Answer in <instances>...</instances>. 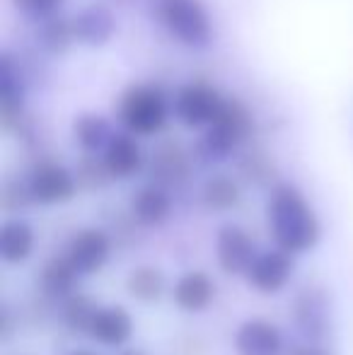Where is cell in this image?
<instances>
[{"mask_svg": "<svg viewBox=\"0 0 353 355\" xmlns=\"http://www.w3.org/2000/svg\"><path fill=\"white\" fill-rule=\"evenodd\" d=\"M34 242L37 234L27 220H5L0 227V259L10 266L24 263L32 257Z\"/></svg>", "mask_w": 353, "mask_h": 355, "instance_id": "cell-20", "label": "cell"}, {"mask_svg": "<svg viewBox=\"0 0 353 355\" xmlns=\"http://www.w3.org/2000/svg\"><path fill=\"white\" fill-rule=\"evenodd\" d=\"M293 324L307 343H325L332 336V295L317 283L302 285L291 304Z\"/></svg>", "mask_w": 353, "mask_h": 355, "instance_id": "cell-5", "label": "cell"}, {"mask_svg": "<svg viewBox=\"0 0 353 355\" xmlns=\"http://www.w3.org/2000/svg\"><path fill=\"white\" fill-rule=\"evenodd\" d=\"M89 336L102 346H123L133 336V317L126 307L112 304V307H99L94 314Z\"/></svg>", "mask_w": 353, "mask_h": 355, "instance_id": "cell-18", "label": "cell"}, {"mask_svg": "<svg viewBox=\"0 0 353 355\" xmlns=\"http://www.w3.org/2000/svg\"><path fill=\"white\" fill-rule=\"evenodd\" d=\"M193 169V155L189 153L179 141H162L153 150L148 172L153 184H160L165 189H177L189 182Z\"/></svg>", "mask_w": 353, "mask_h": 355, "instance_id": "cell-12", "label": "cell"}, {"mask_svg": "<svg viewBox=\"0 0 353 355\" xmlns=\"http://www.w3.org/2000/svg\"><path fill=\"white\" fill-rule=\"evenodd\" d=\"M293 271H295V261H293V254L286 249L276 247L261 252L255 257L250 271L245 273L250 288H255L261 295H276L291 283Z\"/></svg>", "mask_w": 353, "mask_h": 355, "instance_id": "cell-9", "label": "cell"}, {"mask_svg": "<svg viewBox=\"0 0 353 355\" xmlns=\"http://www.w3.org/2000/svg\"><path fill=\"white\" fill-rule=\"evenodd\" d=\"M175 201H172L170 189L160 187V184H148V187L138 189L131 196V213L143 227H160L170 220Z\"/></svg>", "mask_w": 353, "mask_h": 355, "instance_id": "cell-16", "label": "cell"}, {"mask_svg": "<svg viewBox=\"0 0 353 355\" xmlns=\"http://www.w3.org/2000/svg\"><path fill=\"white\" fill-rule=\"evenodd\" d=\"M73 32L76 42L83 46H104L117 34V17L104 3H89L73 15Z\"/></svg>", "mask_w": 353, "mask_h": 355, "instance_id": "cell-14", "label": "cell"}, {"mask_svg": "<svg viewBox=\"0 0 353 355\" xmlns=\"http://www.w3.org/2000/svg\"><path fill=\"white\" fill-rule=\"evenodd\" d=\"M0 203H3V211L5 213L27 211V208L34 203L27 179H24V182H19V179H5L3 191H0Z\"/></svg>", "mask_w": 353, "mask_h": 355, "instance_id": "cell-28", "label": "cell"}, {"mask_svg": "<svg viewBox=\"0 0 353 355\" xmlns=\"http://www.w3.org/2000/svg\"><path fill=\"white\" fill-rule=\"evenodd\" d=\"M257 257L255 239L240 225H223L216 234V259L225 276H245Z\"/></svg>", "mask_w": 353, "mask_h": 355, "instance_id": "cell-10", "label": "cell"}, {"mask_svg": "<svg viewBox=\"0 0 353 355\" xmlns=\"http://www.w3.org/2000/svg\"><path fill=\"white\" fill-rule=\"evenodd\" d=\"M76 179L83 191H102L114 182L104 157H97V153H85L76 164Z\"/></svg>", "mask_w": 353, "mask_h": 355, "instance_id": "cell-27", "label": "cell"}, {"mask_svg": "<svg viewBox=\"0 0 353 355\" xmlns=\"http://www.w3.org/2000/svg\"><path fill=\"white\" fill-rule=\"evenodd\" d=\"M237 172H240V177L245 179L247 184H252V187H257V189H273L278 184L276 162H273L271 155L264 153L261 148L247 150L240 157V162H237Z\"/></svg>", "mask_w": 353, "mask_h": 355, "instance_id": "cell-24", "label": "cell"}, {"mask_svg": "<svg viewBox=\"0 0 353 355\" xmlns=\"http://www.w3.org/2000/svg\"><path fill=\"white\" fill-rule=\"evenodd\" d=\"M223 94L208 83H187L175 94V116L187 128H206L223 107Z\"/></svg>", "mask_w": 353, "mask_h": 355, "instance_id": "cell-8", "label": "cell"}, {"mask_svg": "<svg viewBox=\"0 0 353 355\" xmlns=\"http://www.w3.org/2000/svg\"><path fill=\"white\" fill-rule=\"evenodd\" d=\"M97 302L89 295L73 293L61 302V322L66 324L68 331L80 334V336H89L94 314H97Z\"/></svg>", "mask_w": 353, "mask_h": 355, "instance_id": "cell-26", "label": "cell"}, {"mask_svg": "<svg viewBox=\"0 0 353 355\" xmlns=\"http://www.w3.org/2000/svg\"><path fill=\"white\" fill-rule=\"evenodd\" d=\"M162 27L187 49H206L213 42V22L201 0H157Z\"/></svg>", "mask_w": 353, "mask_h": 355, "instance_id": "cell-4", "label": "cell"}, {"mask_svg": "<svg viewBox=\"0 0 353 355\" xmlns=\"http://www.w3.org/2000/svg\"><path fill=\"white\" fill-rule=\"evenodd\" d=\"M170 119V99L157 85H131L119 99V121L133 136H155Z\"/></svg>", "mask_w": 353, "mask_h": 355, "instance_id": "cell-3", "label": "cell"}, {"mask_svg": "<svg viewBox=\"0 0 353 355\" xmlns=\"http://www.w3.org/2000/svg\"><path fill=\"white\" fill-rule=\"evenodd\" d=\"M112 247L114 237L107 230L85 227L71 237L66 257L80 271V276H92V273H99L107 266L109 257H112Z\"/></svg>", "mask_w": 353, "mask_h": 355, "instance_id": "cell-11", "label": "cell"}, {"mask_svg": "<svg viewBox=\"0 0 353 355\" xmlns=\"http://www.w3.org/2000/svg\"><path fill=\"white\" fill-rule=\"evenodd\" d=\"M216 293L218 288L211 273L193 268V271H187L177 278L175 290H172V300H175V304L182 312L196 314L211 307L213 300H216Z\"/></svg>", "mask_w": 353, "mask_h": 355, "instance_id": "cell-15", "label": "cell"}, {"mask_svg": "<svg viewBox=\"0 0 353 355\" xmlns=\"http://www.w3.org/2000/svg\"><path fill=\"white\" fill-rule=\"evenodd\" d=\"M12 329H15V317L10 312V307L5 304L3 312H0V334H3V341L8 343L12 338Z\"/></svg>", "mask_w": 353, "mask_h": 355, "instance_id": "cell-30", "label": "cell"}, {"mask_svg": "<svg viewBox=\"0 0 353 355\" xmlns=\"http://www.w3.org/2000/svg\"><path fill=\"white\" fill-rule=\"evenodd\" d=\"M15 8L19 10V12H24L27 17L32 19H46L51 17V15L58 12V8L63 5V0H12Z\"/></svg>", "mask_w": 353, "mask_h": 355, "instance_id": "cell-29", "label": "cell"}, {"mask_svg": "<svg viewBox=\"0 0 353 355\" xmlns=\"http://www.w3.org/2000/svg\"><path fill=\"white\" fill-rule=\"evenodd\" d=\"M37 42L49 56H63L76 42V32H73V19H66L61 15H51V17L39 22Z\"/></svg>", "mask_w": 353, "mask_h": 355, "instance_id": "cell-25", "label": "cell"}, {"mask_svg": "<svg viewBox=\"0 0 353 355\" xmlns=\"http://www.w3.org/2000/svg\"><path fill=\"white\" fill-rule=\"evenodd\" d=\"M114 131L112 123L102 116V114L85 112L76 116L73 121V138L85 153H104V148L112 141Z\"/></svg>", "mask_w": 353, "mask_h": 355, "instance_id": "cell-22", "label": "cell"}, {"mask_svg": "<svg viewBox=\"0 0 353 355\" xmlns=\"http://www.w3.org/2000/svg\"><path fill=\"white\" fill-rule=\"evenodd\" d=\"M78 278L80 271L73 266L68 257H51L44 261L42 271H39V288L44 295H49L56 302H63L68 295L76 293Z\"/></svg>", "mask_w": 353, "mask_h": 355, "instance_id": "cell-19", "label": "cell"}, {"mask_svg": "<svg viewBox=\"0 0 353 355\" xmlns=\"http://www.w3.org/2000/svg\"><path fill=\"white\" fill-rule=\"evenodd\" d=\"M109 172L114 179H131L143 169V150L133 133H114L102 153Z\"/></svg>", "mask_w": 353, "mask_h": 355, "instance_id": "cell-17", "label": "cell"}, {"mask_svg": "<svg viewBox=\"0 0 353 355\" xmlns=\"http://www.w3.org/2000/svg\"><path fill=\"white\" fill-rule=\"evenodd\" d=\"M24 94L27 73L22 61L10 51H0V126L5 133H22L29 123Z\"/></svg>", "mask_w": 353, "mask_h": 355, "instance_id": "cell-6", "label": "cell"}, {"mask_svg": "<svg viewBox=\"0 0 353 355\" xmlns=\"http://www.w3.org/2000/svg\"><path fill=\"white\" fill-rule=\"evenodd\" d=\"M242 201V189L230 174H213L201 187V203L213 213H225Z\"/></svg>", "mask_w": 353, "mask_h": 355, "instance_id": "cell-21", "label": "cell"}, {"mask_svg": "<svg viewBox=\"0 0 353 355\" xmlns=\"http://www.w3.org/2000/svg\"><path fill=\"white\" fill-rule=\"evenodd\" d=\"M232 346L237 355H283L286 341L276 324L266 319H247L237 327Z\"/></svg>", "mask_w": 353, "mask_h": 355, "instance_id": "cell-13", "label": "cell"}, {"mask_svg": "<svg viewBox=\"0 0 353 355\" xmlns=\"http://www.w3.org/2000/svg\"><path fill=\"white\" fill-rule=\"evenodd\" d=\"M63 355H97V353L87 351V348H76V351H68V353H63Z\"/></svg>", "mask_w": 353, "mask_h": 355, "instance_id": "cell-32", "label": "cell"}, {"mask_svg": "<svg viewBox=\"0 0 353 355\" xmlns=\"http://www.w3.org/2000/svg\"><path fill=\"white\" fill-rule=\"evenodd\" d=\"M167 278L155 266H136L126 276V293L143 304H155L165 295Z\"/></svg>", "mask_w": 353, "mask_h": 355, "instance_id": "cell-23", "label": "cell"}, {"mask_svg": "<svg viewBox=\"0 0 353 355\" xmlns=\"http://www.w3.org/2000/svg\"><path fill=\"white\" fill-rule=\"evenodd\" d=\"M291 355H334V353H329L327 348H322L320 343H302V346L293 348Z\"/></svg>", "mask_w": 353, "mask_h": 355, "instance_id": "cell-31", "label": "cell"}, {"mask_svg": "<svg viewBox=\"0 0 353 355\" xmlns=\"http://www.w3.org/2000/svg\"><path fill=\"white\" fill-rule=\"evenodd\" d=\"M255 136V116L245 102L237 97H225L218 116L193 148V159L201 164H216L237 153L242 143Z\"/></svg>", "mask_w": 353, "mask_h": 355, "instance_id": "cell-2", "label": "cell"}, {"mask_svg": "<svg viewBox=\"0 0 353 355\" xmlns=\"http://www.w3.org/2000/svg\"><path fill=\"white\" fill-rule=\"evenodd\" d=\"M266 220L276 247L291 254H305L322 239V223L302 191L278 182L266 203Z\"/></svg>", "mask_w": 353, "mask_h": 355, "instance_id": "cell-1", "label": "cell"}, {"mask_svg": "<svg viewBox=\"0 0 353 355\" xmlns=\"http://www.w3.org/2000/svg\"><path fill=\"white\" fill-rule=\"evenodd\" d=\"M29 191H32L34 203L39 206H58V203H68L78 193V179L76 172H71L63 164L53 162V159H39L32 167L27 177Z\"/></svg>", "mask_w": 353, "mask_h": 355, "instance_id": "cell-7", "label": "cell"}, {"mask_svg": "<svg viewBox=\"0 0 353 355\" xmlns=\"http://www.w3.org/2000/svg\"><path fill=\"white\" fill-rule=\"evenodd\" d=\"M119 355H146L143 351H138V348H128V351H121Z\"/></svg>", "mask_w": 353, "mask_h": 355, "instance_id": "cell-33", "label": "cell"}]
</instances>
